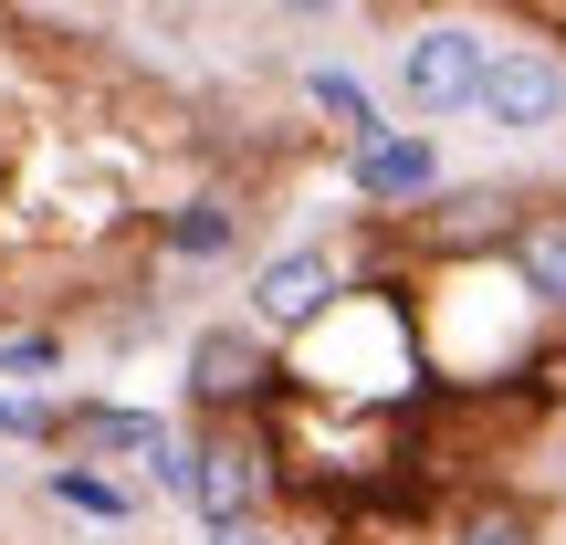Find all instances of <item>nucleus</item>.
I'll use <instances>...</instances> for the list:
<instances>
[{"instance_id":"obj_1","label":"nucleus","mask_w":566,"mask_h":545,"mask_svg":"<svg viewBox=\"0 0 566 545\" xmlns=\"http://www.w3.org/2000/svg\"><path fill=\"white\" fill-rule=\"evenodd\" d=\"M483 74H493V42L462 32V21H430V32L399 42V105L409 116H462V105H483Z\"/></svg>"},{"instance_id":"obj_2","label":"nucleus","mask_w":566,"mask_h":545,"mask_svg":"<svg viewBox=\"0 0 566 545\" xmlns=\"http://www.w3.org/2000/svg\"><path fill=\"white\" fill-rule=\"evenodd\" d=\"M336 294H346V273L325 263V252H273V263L252 273V325H263V336H315V325L336 315Z\"/></svg>"},{"instance_id":"obj_3","label":"nucleus","mask_w":566,"mask_h":545,"mask_svg":"<svg viewBox=\"0 0 566 545\" xmlns=\"http://www.w3.org/2000/svg\"><path fill=\"white\" fill-rule=\"evenodd\" d=\"M483 116L504 126V137H546V126H566V63L535 53V42L493 53V74H483Z\"/></svg>"},{"instance_id":"obj_4","label":"nucleus","mask_w":566,"mask_h":545,"mask_svg":"<svg viewBox=\"0 0 566 545\" xmlns=\"http://www.w3.org/2000/svg\"><path fill=\"white\" fill-rule=\"evenodd\" d=\"M189 504H200L210 525H252V504H263V451H252L242 430L189 441Z\"/></svg>"},{"instance_id":"obj_5","label":"nucleus","mask_w":566,"mask_h":545,"mask_svg":"<svg viewBox=\"0 0 566 545\" xmlns=\"http://www.w3.org/2000/svg\"><path fill=\"white\" fill-rule=\"evenodd\" d=\"M74 441H84V451H126L137 472H158V483H179V493H189V451H179V430L147 420V409H84Z\"/></svg>"},{"instance_id":"obj_6","label":"nucleus","mask_w":566,"mask_h":545,"mask_svg":"<svg viewBox=\"0 0 566 545\" xmlns=\"http://www.w3.org/2000/svg\"><path fill=\"white\" fill-rule=\"evenodd\" d=\"M252 378H263V357H252V336H242V325H210V336L189 346V388H200L210 409H231Z\"/></svg>"},{"instance_id":"obj_7","label":"nucleus","mask_w":566,"mask_h":545,"mask_svg":"<svg viewBox=\"0 0 566 545\" xmlns=\"http://www.w3.org/2000/svg\"><path fill=\"white\" fill-rule=\"evenodd\" d=\"M357 179L378 189V200H409V189H430V179H441V158H430V137H367Z\"/></svg>"},{"instance_id":"obj_8","label":"nucleus","mask_w":566,"mask_h":545,"mask_svg":"<svg viewBox=\"0 0 566 545\" xmlns=\"http://www.w3.org/2000/svg\"><path fill=\"white\" fill-rule=\"evenodd\" d=\"M514 283H525L535 304H566V221H535L525 242H514Z\"/></svg>"},{"instance_id":"obj_9","label":"nucleus","mask_w":566,"mask_h":545,"mask_svg":"<svg viewBox=\"0 0 566 545\" xmlns=\"http://www.w3.org/2000/svg\"><path fill=\"white\" fill-rule=\"evenodd\" d=\"M53 504H74V514H126V493L95 483V472H53Z\"/></svg>"},{"instance_id":"obj_10","label":"nucleus","mask_w":566,"mask_h":545,"mask_svg":"<svg viewBox=\"0 0 566 545\" xmlns=\"http://www.w3.org/2000/svg\"><path fill=\"white\" fill-rule=\"evenodd\" d=\"M462 545H535V525H525L514 504H483V514L462 525Z\"/></svg>"},{"instance_id":"obj_11","label":"nucleus","mask_w":566,"mask_h":545,"mask_svg":"<svg viewBox=\"0 0 566 545\" xmlns=\"http://www.w3.org/2000/svg\"><path fill=\"white\" fill-rule=\"evenodd\" d=\"M210 545H294V535H273L263 514H252V525H210Z\"/></svg>"},{"instance_id":"obj_12","label":"nucleus","mask_w":566,"mask_h":545,"mask_svg":"<svg viewBox=\"0 0 566 545\" xmlns=\"http://www.w3.org/2000/svg\"><path fill=\"white\" fill-rule=\"evenodd\" d=\"M0 430H42V409L32 399H0Z\"/></svg>"},{"instance_id":"obj_13","label":"nucleus","mask_w":566,"mask_h":545,"mask_svg":"<svg viewBox=\"0 0 566 545\" xmlns=\"http://www.w3.org/2000/svg\"><path fill=\"white\" fill-rule=\"evenodd\" d=\"M283 11H294V21H336L346 0H283Z\"/></svg>"}]
</instances>
